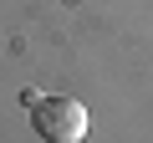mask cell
Returning <instances> with one entry per match:
<instances>
[{
	"label": "cell",
	"mask_w": 153,
	"mask_h": 143,
	"mask_svg": "<svg viewBox=\"0 0 153 143\" xmlns=\"http://www.w3.org/2000/svg\"><path fill=\"white\" fill-rule=\"evenodd\" d=\"M31 128L46 143H82L87 128H92V118H87V107L76 102V97L51 92V97H36L31 102Z\"/></svg>",
	"instance_id": "cell-1"
}]
</instances>
